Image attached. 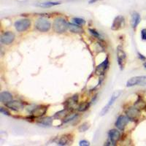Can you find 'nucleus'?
I'll return each instance as SVG.
<instances>
[{
    "mask_svg": "<svg viewBox=\"0 0 146 146\" xmlns=\"http://www.w3.org/2000/svg\"><path fill=\"white\" fill-rule=\"evenodd\" d=\"M69 29V23L64 18H57L55 19L53 23V29L55 32L59 34L64 33Z\"/></svg>",
    "mask_w": 146,
    "mask_h": 146,
    "instance_id": "f257e3e1",
    "label": "nucleus"
},
{
    "mask_svg": "<svg viewBox=\"0 0 146 146\" xmlns=\"http://www.w3.org/2000/svg\"><path fill=\"white\" fill-rule=\"evenodd\" d=\"M51 23L46 18H40L36 21L35 23V28L38 30L39 32H47L50 29Z\"/></svg>",
    "mask_w": 146,
    "mask_h": 146,
    "instance_id": "f03ea898",
    "label": "nucleus"
},
{
    "mask_svg": "<svg viewBox=\"0 0 146 146\" xmlns=\"http://www.w3.org/2000/svg\"><path fill=\"white\" fill-rule=\"evenodd\" d=\"M126 87H133L136 86H146V76L132 77L127 80L126 84Z\"/></svg>",
    "mask_w": 146,
    "mask_h": 146,
    "instance_id": "7ed1b4c3",
    "label": "nucleus"
},
{
    "mask_svg": "<svg viewBox=\"0 0 146 146\" xmlns=\"http://www.w3.org/2000/svg\"><path fill=\"white\" fill-rule=\"evenodd\" d=\"M15 28L16 31L18 32H25L31 27V21L28 18H23V19H21L17 21H15Z\"/></svg>",
    "mask_w": 146,
    "mask_h": 146,
    "instance_id": "20e7f679",
    "label": "nucleus"
},
{
    "mask_svg": "<svg viewBox=\"0 0 146 146\" xmlns=\"http://www.w3.org/2000/svg\"><path fill=\"white\" fill-rule=\"evenodd\" d=\"M121 93H122V91H115L114 93L112 94L111 97H110V99L108 103L107 104L106 106L103 108L102 110V112H101V113H100L102 116L105 115H106L107 113H108V112L109 111L110 109V108H111V107L113 106V105L114 104V102H115V100H118V97L121 96Z\"/></svg>",
    "mask_w": 146,
    "mask_h": 146,
    "instance_id": "39448f33",
    "label": "nucleus"
},
{
    "mask_svg": "<svg viewBox=\"0 0 146 146\" xmlns=\"http://www.w3.org/2000/svg\"><path fill=\"white\" fill-rule=\"evenodd\" d=\"M121 134L117 129H111L108 131V141L105 143L106 145H115L119 140Z\"/></svg>",
    "mask_w": 146,
    "mask_h": 146,
    "instance_id": "423d86ee",
    "label": "nucleus"
},
{
    "mask_svg": "<svg viewBox=\"0 0 146 146\" xmlns=\"http://www.w3.org/2000/svg\"><path fill=\"white\" fill-rule=\"evenodd\" d=\"M117 60H118V64L119 65L121 70H123L124 68L125 64H126V54L123 50V48L122 46L118 45L117 47Z\"/></svg>",
    "mask_w": 146,
    "mask_h": 146,
    "instance_id": "0eeeda50",
    "label": "nucleus"
},
{
    "mask_svg": "<svg viewBox=\"0 0 146 146\" xmlns=\"http://www.w3.org/2000/svg\"><path fill=\"white\" fill-rule=\"evenodd\" d=\"M126 116L131 121H136L140 116V110L137 107H130L126 110Z\"/></svg>",
    "mask_w": 146,
    "mask_h": 146,
    "instance_id": "6e6552de",
    "label": "nucleus"
},
{
    "mask_svg": "<svg viewBox=\"0 0 146 146\" xmlns=\"http://www.w3.org/2000/svg\"><path fill=\"white\" fill-rule=\"evenodd\" d=\"M125 26V19L124 17L122 15H118L115 17L112 24L111 29L113 31H118L121 29L123 28Z\"/></svg>",
    "mask_w": 146,
    "mask_h": 146,
    "instance_id": "1a4fd4ad",
    "label": "nucleus"
},
{
    "mask_svg": "<svg viewBox=\"0 0 146 146\" xmlns=\"http://www.w3.org/2000/svg\"><path fill=\"white\" fill-rule=\"evenodd\" d=\"M5 106L13 111H20L24 108L23 103L17 100H11L8 102L5 103Z\"/></svg>",
    "mask_w": 146,
    "mask_h": 146,
    "instance_id": "9d476101",
    "label": "nucleus"
},
{
    "mask_svg": "<svg viewBox=\"0 0 146 146\" xmlns=\"http://www.w3.org/2000/svg\"><path fill=\"white\" fill-rule=\"evenodd\" d=\"M15 34L12 32H6L1 36L0 41L4 45H10L15 40Z\"/></svg>",
    "mask_w": 146,
    "mask_h": 146,
    "instance_id": "9b49d317",
    "label": "nucleus"
},
{
    "mask_svg": "<svg viewBox=\"0 0 146 146\" xmlns=\"http://www.w3.org/2000/svg\"><path fill=\"white\" fill-rule=\"evenodd\" d=\"M47 110H48V107L45 106V105H39V106L36 107L32 110V111L31 112L32 116L34 118H39L46 113Z\"/></svg>",
    "mask_w": 146,
    "mask_h": 146,
    "instance_id": "f8f14e48",
    "label": "nucleus"
},
{
    "mask_svg": "<svg viewBox=\"0 0 146 146\" xmlns=\"http://www.w3.org/2000/svg\"><path fill=\"white\" fill-rule=\"evenodd\" d=\"M129 121V119L127 116H124V115H120L118 118H117L116 121H115V126L118 128V129L123 131L126 128V125L128 124Z\"/></svg>",
    "mask_w": 146,
    "mask_h": 146,
    "instance_id": "ddd939ff",
    "label": "nucleus"
},
{
    "mask_svg": "<svg viewBox=\"0 0 146 146\" xmlns=\"http://www.w3.org/2000/svg\"><path fill=\"white\" fill-rule=\"evenodd\" d=\"M108 66H109V59H108V57H107L106 59L102 63H101L100 65L97 66L96 69V73L100 76L104 75L106 70H108Z\"/></svg>",
    "mask_w": 146,
    "mask_h": 146,
    "instance_id": "4468645a",
    "label": "nucleus"
},
{
    "mask_svg": "<svg viewBox=\"0 0 146 146\" xmlns=\"http://www.w3.org/2000/svg\"><path fill=\"white\" fill-rule=\"evenodd\" d=\"M141 21V17L140 15L137 12H134L132 14H131V27L134 29L137 27V26L139 25V23Z\"/></svg>",
    "mask_w": 146,
    "mask_h": 146,
    "instance_id": "2eb2a0df",
    "label": "nucleus"
},
{
    "mask_svg": "<svg viewBox=\"0 0 146 146\" xmlns=\"http://www.w3.org/2000/svg\"><path fill=\"white\" fill-rule=\"evenodd\" d=\"M72 141V139L71 135H65L61 137V138L58 141V145H66L71 144Z\"/></svg>",
    "mask_w": 146,
    "mask_h": 146,
    "instance_id": "dca6fc26",
    "label": "nucleus"
},
{
    "mask_svg": "<svg viewBox=\"0 0 146 146\" xmlns=\"http://www.w3.org/2000/svg\"><path fill=\"white\" fill-rule=\"evenodd\" d=\"M13 99V96L10 93L7 91H3L0 94V101L2 103H7L11 101Z\"/></svg>",
    "mask_w": 146,
    "mask_h": 146,
    "instance_id": "f3484780",
    "label": "nucleus"
},
{
    "mask_svg": "<svg viewBox=\"0 0 146 146\" xmlns=\"http://www.w3.org/2000/svg\"><path fill=\"white\" fill-rule=\"evenodd\" d=\"M69 30L72 33H83L84 30L82 29L80 26H78L75 23H69Z\"/></svg>",
    "mask_w": 146,
    "mask_h": 146,
    "instance_id": "a211bd4d",
    "label": "nucleus"
},
{
    "mask_svg": "<svg viewBox=\"0 0 146 146\" xmlns=\"http://www.w3.org/2000/svg\"><path fill=\"white\" fill-rule=\"evenodd\" d=\"M61 4L60 2H42V3L36 4V6L40 7H44V8H47V7H51L53 6H56Z\"/></svg>",
    "mask_w": 146,
    "mask_h": 146,
    "instance_id": "6ab92c4d",
    "label": "nucleus"
},
{
    "mask_svg": "<svg viewBox=\"0 0 146 146\" xmlns=\"http://www.w3.org/2000/svg\"><path fill=\"white\" fill-rule=\"evenodd\" d=\"M52 122H53V118L51 117H45V118H41L39 121H37V123L42 126H51Z\"/></svg>",
    "mask_w": 146,
    "mask_h": 146,
    "instance_id": "aec40b11",
    "label": "nucleus"
},
{
    "mask_svg": "<svg viewBox=\"0 0 146 146\" xmlns=\"http://www.w3.org/2000/svg\"><path fill=\"white\" fill-rule=\"evenodd\" d=\"M78 117V114H75V113H72V114H67L64 118H63V123H66L70 122V121L75 120Z\"/></svg>",
    "mask_w": 146,
    "mask_h": 146,
    "instance_id": "412c9836",
    "label": "nucleus"
},
{
    "mask_svg": "<svg viewBox=\"0 0 146 146\" xmlns=\"http://www.w3.org/2000/svg\"><path fill=\"white\" fill-rule=\"evenodd\" d=\"M66 110H62L61 111L58 112L54 115L53 118H56V119H61V118H64L66 115Z\"/></svg>",
    "mask_w": 146,
    "mask_h": 146,
    "instance_id": "4be33fe9",
    "label": "nucleus"
},
{
    "mask_svg": "<svg viewBox=\"0 0 146 146\" xmlns=\"http://www.w3.org/2000/svg\"><path fill=\"white\" fill-rule=\"evenodd\" d=\"M72 21H73V23H75V24H77V25L78 26H80V27L84 26L85 24H86V21H85L84 19H83V18H74L72 19Z\"/></svg>",
    "mask_w": 146,
    "mask_h": 146,
    "instance_id": "5701e85b",
    "label": "nucleus"
},
{
    "mask_svg": "<svg viewBox=\"0 0 146 146\" xmlns=\"http://www.w3.org/2000/svg\"><path fill=\"white\" fill-rule=\"evenodd\" d=\"M89 128H90V124L88 123V122H86V123H83V124L79 127L78 129H79V131H80V132H85V131H87Z\"/></svg>",
    "mask_w": 146,
    "mask_h": 146,
    "instance_id": "b1692460",
    "label": "nucleus"
},
{
    "mask_svg": "<svg viewBox=\"0 0 146 146\" xmlns=\"http://www.w3.org/2000/svg\"><path fill=\"white\" fill-rule=\"evenodd\" d=\"M89 105V103H82V104H80V105H79V107H78V110L80 112L86 111V110L88 109Z\"/></svg>",
    "mask_w": 146,
    "mask_h": 146,
    "instance_id": "393cba45",
    "label": "nucleus"
},
{
    "mask_svg": "<svg viewBox=\"0 0 146 146\" xmlns=\"http://www.w3.org/2000/svg\"><path fill=\"white\" fill-rule=\"evenodd\" d=\"M89 32H90V33L91 34V35H93L94 36H95V37H96V38H98V39L102 38V35H100V34L98 32H96L95 29H89Z\"/></svg>",
    "mask_w": 146,
    "mask_h": 146,
    "instance_id": "a878e982",
    "label": "nucleus"
},
{
    "mask_svg": "<svg viewBox=\"0 0 146 146\" xmlns=\"http://www.w3.org/2000/svg\"><path fill=\"white\" fill-rule=\"evenodd\" d=\"M0 112H1L2 114L5 115H10V112H9L8 110L6 109V108H2H2H0Z\"/></svg>",
    "mask_w": 146,
    "mask_h": 146,
    "instance_id": "bb28decb",
    "label": "nucleus"
},
{
    "mask_svg": "<svg viewBox=\"0 0 146 146\" xmlns=\"http://www.w3.org/2000/svg\"><path fill=\"white\" fill-rule=\"evenodd\" d=\"M79 145H80V146H88V145H90V143H89V142L87 141V140H85V139H83V140H81V141H80V143H79Z\"/></svg>",
    "mask_w": 146,
    "mask_h": 146,
    "instance_id": "cd10ccee",
    "label": "nucleus"
},
{
    "mask_svg": "<svg viewBox=\"0 0 146 146\" xmlns=\"http://www.w3.org/2000/svg\"><path fill=\"white\" fill-rule=\"evenodd\" d=\"M141 38L143 40L146 41V29H143L141 31Z\"/></svg>",
    "mask_w": 146,
    "mask_h": 146,
    "instance_id": "c85d7f7f",
    "label": "nucleus"
},
{
    "mask_svg": "<svg viewBox=\"0 0 146 146\" xmlns=\"http://www.w3.org/2000/svg\"><path fill=\"white\" fill-rule=\"evenodd\" d=\"M138 56H139V58H140V59H141V60H143V61H145V60H146L145 57L144 56H143V55H142L141 53H138Z\"/></svg>",
    "mask_w": 146,
    "mask_h": 146,
    "instance_id": "c756f323",
    "label": "nucleus"
},
{
    "mask_svg": "<svg viewBox=\"0 0 146 146\" xmlns=\"http://www.w3.org/2000/svg\"><path fill=\"white\" fill-rule=\"evenodd\" d=\"M100 1H102V0H90L88 3H89L90 5H91V4L96 3V2H100Z\"/></svg>",
    "mask_w": 146,
    "mask_h": 146,
    "instance_id": "7c9ffc66",
    "label": "nucleus"
},
{
    "mask_svg": "<svg viewBox=\"0 0 146 146\" xmlns=\"http://www.w3.org/2000/svg\"><path fill=\"white\" fill-rule=\"evenodd\" d=\"M143 66H144V67H145V69H146V62H145V63H144V64H143Z\"/></svg>",
    "mask_w": 146,
    "mask_h": 146,
    "instance_id": "2f4dec72",
    "label": "nucleus"
},
{
    "mask_svg": "<svg viewBox=\"0 0 146 146\" xmlns=\"http://www.w3.org/2000/svg\"><path fill=\"white\" fill-rule=\"evenodd\" d=\"M145 110H146V105H145Z\"/></svg>",
    "mask_w": 146,
    "mask_h": 146,
    "instance_id": "473e14b6",
    "label": "nucleus"
}]
</instances>
